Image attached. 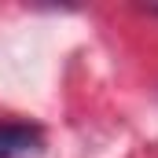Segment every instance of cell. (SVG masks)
Returning a JSON list of instances; mask_svg holds the SVG:
<instances>
[{"instance_id": "6da1fadb", "label": "cell", "mask_w": 158, "mask_h": 158, "mask_svg": "<svg viewBox=\"0 0 158 158\" xmlns=\"http://www.w3.org/2000/svg\"><path fill=\"white\" fill-rule=\"evenodd\" d=\"M44 136L33 125L22 121H0V158H40Z\"/></svg>"}]
</instances>
